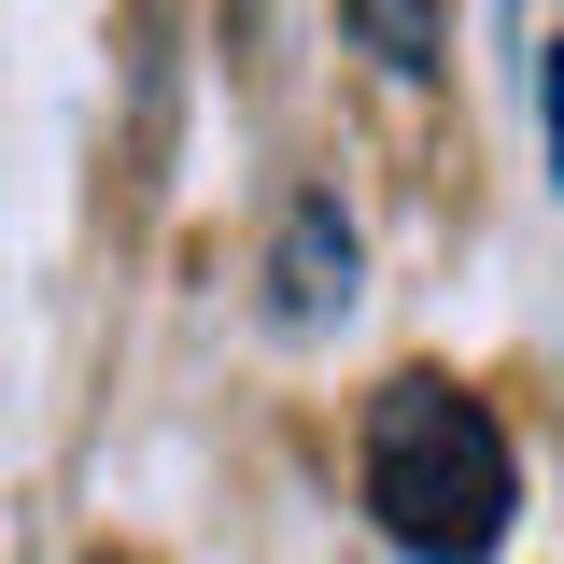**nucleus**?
Here are the masks:
<instances>
[{
  "mask_svg": "<svg viewBox=\"0 0 564 564\" xmlns=\"http://www.w3.org/2000/svg\"><path fill=\"white\" fill-rule=\"evenodd\" d=\"M352 494L410 564H494L522 522V452L452 367H395L352 437Z\"/></svg>",
  "mask_w": 564,
  "mask_h": 564,
  "instance_id": "f257e3e1",
  "label": "nucleus"
},
{
  "mask_svg": "<svg viewBox=\"0 0 564 564\" xmlns=\"http://www.w3.org/2000/svg\"><path fill=\"white\" fill-rule=\"evenodd\" d=\"M352 282H367V240H352L339 184H296L282 226H269V325H296V339H311V325H339Z\"/></svg>",
  "mask_w": 564,
  "mask_h": 564,
  "instance_id": "f03ea898",
  "label": "nucleus"
},
{
  "mask_svg": "<svg viewBox=\"0 0 564 564\" xmlns=\"http://www.w3.org/2000/svg\"><path fill=\"white\" fill-rule=\"evenodd\" d=\"M339 29H352V43H367L381 70H395V85H437V57H452L437 0H339Z\"/></svg>",
  "mask_w": 564,
  "mask_h": 564,
  "instance_id": "7ed1b4c3",
  "label": "nucleus"
},
{
  "mask_svg": "<svg viewBox=\"0 0 564 564\" xmlns=\"http://www.w3.org/2000/svg\"><path fill=\"white\" fill-rule=\"evenodd\" d=\"M536 141H551V184H564V43L536 57Z\"/></svg>",
  "mask_w": 564,
  "mask_h": 564,
  "instance_id": "20e7f679",
  "label": "nucleus"
},
{
  "mask_svg": "<svg viewBox=\"0 0 564 564\" xmlns=\"http://www.w3.org/2000/svg\"><path fill=\"white\" fill-rule=\"evenodd\" d=\"M85 564H141V551H85Z\"/></svg>",
  "mask_w": 564,
  "mask_h": 564,
  "instance_id": "39448f33",
  "label": "nucleus"
}]
</instances>
